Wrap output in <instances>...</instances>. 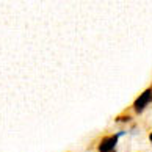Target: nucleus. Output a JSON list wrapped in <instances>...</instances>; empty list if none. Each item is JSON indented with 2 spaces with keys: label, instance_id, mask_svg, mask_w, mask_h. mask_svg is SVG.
I'll return each instance as SVG.
<instances>
[{
  "label": "nucleus",
  "instance_id": "1",
  "mask_svg": "<svg viewBox=\"0 0 152 152\" xmlns=\"http://www.w3.org/2000/svg\"><path fill=\"white\" fill-rule=\"evenodd\" d=\"M152 100V86L146 88L144 91L138 96V99L133 102V110L137 111V113H141V111L148 107V104Z\"/></svg>",
  "mask_w": 152,
  "mask_h": 152
},
{
  "label": "nucleus",
  "instance_id": "2",
  "mask_svg": "<svg viewBox=\"0 0 152 152\" xmlns=\"http://www.w3.org/2000/svg\"><path fill=\"white\" fill-rule=\"evenodd\" d=\"M118 135H108V137L102 138V141L99 144V152H113L118 143Z\"/></svg>",
  "mask_w": 152,
  "mask_h": 152
},
{
  "label": "nucleus",
  "instance_id": "3",
  "mask_svg": "<svg viewBox=\"0 0 152 152\" xmlns=\"http://www.w3.org/2000/svg\"><path fill=\"white\" fill-rule=\"evenodd\" d=\"M129 121H130V116H118L116 118V122H129Z\"/></svg>",
  "mask_w": 152,
  "mask_h": 152
},
{
  "label": "nucleus",
  "instance_id": "4",
  "mask_svg": "<svg viewBox=\"0 0 152 152\" xmlns=\"http://www.w3.org/2000/svg\"><path fill=\"white\" fill-rule=\"evenodd\" d=\"M149 141H151V143H152V132H151V133H149Z\"/></svg>",
  "mask_w": 152,
  "mask_h": 152
}]
</instances>
